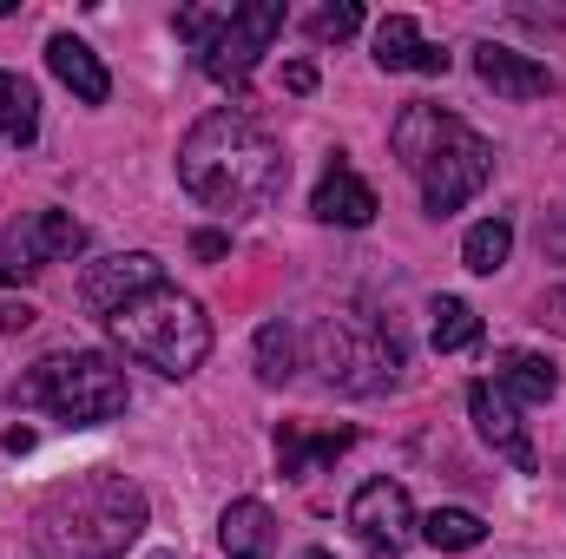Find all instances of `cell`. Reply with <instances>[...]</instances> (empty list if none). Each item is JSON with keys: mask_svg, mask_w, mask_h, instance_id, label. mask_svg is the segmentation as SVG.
I'll list each match as a JSON object with an SVG mask.
<instances>
[{"mask_svg": "<svg viewBox=\"0 0 566 559\" xmlns=\"http://www.w3.org/2000/svg\"><path fill=\"white\" fill-rule=\"evenodd\" d=\"M283 178H290V158L283 145L244 113V106H218L205 113L185 145H178V184L205 204V211H224V218H251L264 204H277Z\"/></svg>", "mask_w": 566, "mask_h": 559, "instance_id": "1", "label": "cell"}, {"mask_svg": "<svg viewBox=\"0 0 566 559\" xmlns=\"http://www.w3.org/2000/svg\"><path fill=\"white\" fill-rule=\"evenodd\" d=\"M139 534H145V487L113 474V467H93V474H73L53 494H40L27 547L40 559H119Z\"/></svg>", "mask_w": 566, "mask_h": 559, "instance_id": "2", "label": "cell"}, {"mask_svg": "<svg viewBox=\"0 0 566 559\" xmlns=\"http://www.w3.org/2000/svg\"><path fill=\"white\" fill-rule=\"evenodd\" d=\"M389 145H396L402 171L422 184V211L428 218L461 211V204L494 178V145L481 139L468 119L441 113V106H402V119H396Z\"/></svg>", "mask_w": 566, "mask_h": 559, "instance_id": "3", "label": "cell"}, {"mask_svg": "<svg viewBox=\"0 0 566 559\" xmlns=\"http://www.w3.org/2000/svg\"><path fill=\"white\" fill-rule=\"evenodd\" d=\"M106 329H113V342H119L133 362L171 376V382L198 376L205 356H211V316L198 309V296H185V289H171V283H158V289L133 296L126 309H113Z\"/></svg>", "mask_w": 566, "mask_h": 559, "instance_id": "4", "label": "cell"}, {"mask_svg": "<svg viewBox=\"0 0 566 559\" xmlns=\"http://www.w3.org/2000/svg\"><path fill=\"white\" fill-rule=\"evenodd\" d=\"M310 369L336 395H382L402 376V336H396V323H382L363 303L329 309L310 329Z\"/></svg>", "mask_w": 566, "mask_h": 559, "instance_id": "5", "label": "cell"}, {"mask_svg": "<svg viewBox=\"0 0 566 559\" xmlns=\"http://www.w3.org/2000/svg\"><path fill=\"white\" fill-rule=\"evenodd\" d=\"M13 409H46L66 428H99V421H119L133 409V389H126V369L99 349H73V356H46L33 362L13 389H7Z\"/></svg>", "mask_w": 566, "mask_h": 559, "instance_id": "6", "label": "cell"}, {"mask_svg": "<svg viewBox=\"0 0 566 559\" xmlns=\"http://www.w3.org/2000/svg\"><path fill=\"white\" fill-rule=\"evenodd\" d=\"M283 0H244V7H231V20L218 27V40L198 53V66L218 80V86H244L251 73H258V60L271 53V40L283 33Z\"/></svg>", "mask_w": 566, "mask_h": 559, "instance_id": "7", "label": "cell"}, {"mask_svg": "<svg viewBox=\"0 0 566 559\" xmlns=\"http://www.w3.org/2000/svg\"><path fill=\"white\" fill-rule=\"evenodd\" d=\"M158 283H165V264H158L151 251H119V257L86 264V277H80V303H86L93 316H113V309H126L133 296L158 289Z\"/></svg>", "mask_w": 566, "mask_h": 559, "instance_id": "8", "label": "cell"}, {"mask_svg": "<svg viewBox=\"0 0 566 559\" xmlns=\"http://www.w3.org/2000/svg\"><path fill=\"white\" fill-rule=\"evenodd\" d=\"M7 244H13V257H7V264H20V271H33V277H40V264H66V257H80V251H86V224H80L73 211H33L27 224H13V231H7Z\"/></svg>", "mask_w": 566, "mask_h": 559, "instance_id": "9", "label": "cell"}, {"mask_svg": "<svg viewBox=\"0 0 566 559\" xmlns=\"http://www.w3.org/2000/svg\"><path fill=\"white\" fill-rule=\"evenodd\" d=\"M349 527L363 534V547H402L416 534V507L402 481H363L349 500Z\"/></svg>", "mask_w": 566, "mask_h": 559, "instance_id": "10", "label": "cell"}, {"mask_svg": "<svg viewBox=\"0 0 566 559\" xmlns=\"http://www.w3.org/2000/svg\"><path fill=\"white\" fill-rule=\"evenodd\" d=\"M468 415L481 428V441L501 454V461H514L521 474H534V441H527V421H521V402H507L494 382H474L468 389Z\"/></svg>", "mask_w": 566, "mask_h": 559, "instance_id": "11", "label": "cell"}, {"mask_svg": "<svg viewBox=\"0 0 566 559\" xmlns=\"http://www.w3.org/2000/svg\"><path fill=\"white\" fill-rule=\"evenodd\" d=\"M474 80H481L488 93H501V99H547V93H554V73H547L534 53H514V46H501V40H481V46H474Z\"/></svg>", "mask_w": 566, "mask_h": 559, "instance_id": "12", "label": "cell"}, {"mask_svg": "<svg viewBox=\"0 0 566 559\" xmlns=\"http://www.w3.org/2000/svg\"><path fill=\"white\" fill-rule=\"evenodd\" d=\"M310 211L323 218V224H343V231H363L369 218H376V191L356 178V165L336 151L329 158V171L316 178V198H310Z\"/></svg>", "mask_w": 566, "mask_h": 559, "instance_id": "13", "label": "cell"}, {"mask_svg": "<svg viewBox=\"0 0 566 559\" xmlns=\"http://www.w3.org/2000/svg\"><path fill=\"white\" fill-rule=\"evenodd\" d=\"M376 66L382 73H448V53L441 46H428L422 27L409 20V13H389L382 27H376Z\"/></svg>", "mask_w": 566, "mask_h": 559, "instance_id": "14", "label": "cell"}, {"mask_svg": "<svg viewBox=\"0 0 566 559\" xmlns=\"http://www.w3.org/2000/svg\"><path fill=\"white\" fill-rule=\"evenodd\" d=\"M46 66H53V80H60V86H66L80 106H106L113 80H106L99 53H93L86 40H73V33H53V40H46Z\"/></svg>", "mask_w": 566, "mask_h": 559, "instance_id": "15", "label": "cell"}, {"mask_svg": "<svg viewBox=\"0 0 566 559\" xmlns=\"http://www.w3.org/2000/svg\"><path fill=\"white\" fill-rule=\"evenodd\" d=\"M356 441V428H310V421H283L277 428V467L290 481H310L323 461H336Z\"/></svg>", "mask_w": 566, "mask_h": 559, "instance_id": "16", "label": "cell"}, {"mask_svg": "<svg viewBox=\"0 0 566 559\" xmlns=\"http://www.w3.org/2000/svg\"><path fill=\"white\" fill-rule=\"evenodd\" d=\"M218 540H224V559H271L277 553V520L264 500H231L218 520Z\"/></svg>", "mask_w": 566, "mask_h": 559, "instance_id": "17", "label": "cell"}, {"mask_svg": "<svg viewBox=\"0 0 566 559\" xmlns=\"http://www.w3.org/2000/svg\"><path fill=\"white\" fill-rule=\"evenodd\" d=\"M494 389H501L507 402H547V395L560 389V369H554L547 356H534V349H501Z\"/></svg>", "mask_w": 566, "mask_h": 559, "instance_id": "18", "label": "cell"}, {"mask_svg": "<svg viewBox=\"0 0 566 559\" xmlns=\"http://www.w3.org/2000/svg\"><path fill=\"white\" fill-rule=\"evenodd\" d=\"M33 133H40V93L20 73H0V139L33 145Z\"/></svg>", "mask_w": 566, "mask_h": 559, "instance_id": "19", "label": "cell"}, {"mask_svg": "<svg viewBox=\"0 0 566 559\" xmlns=\"http://www.w3.org/2000/svg\"><path fill=\"white\" fill-rule=\"evenodd\" d=\"M422 540L434 553H474V547L488 540V527H481V514H468V507H434L422 520Z\"/></svg>", "mask_w": 566, "mask_h": 559, "instance_id": "20", "label": "cell"}, {"mask_svg": "<svg viewBox=\"0 0 566 559\" xmlns=\"http://www.w3.org/2000/svg\"><path fill=\"white\" fill-rule=\"evenodd\" d=\"M507 251H514V224H507V218H481V224L461 238V264H468L474 277H494V271L507 264Z\"/></svg>", "mask_w": 566, "mask_h": 559, "instance_id": "21", "label": "cell"}, {"mask_svg": "<svg viewBox=\"0 0 566 559\" xmlns=\"http://www.w3.org/2000/svg\"><path fill=\"white\" fill-rule=\"evenodd\" d=\"M428 316H434V323H428V336H434V349H441V356H454V349H474V336H481V316H474L461 296H434V303H428Z\"/></svg>", "mask_w": 566, "mask_h": 559, "instance_id": "22", "label": "cell"}, {"mask_svg": "<svg viewBox=\"0 0 566 559\" xmlns=\"http://www.w3.org/2000/svg\"><path fill=\"white\" fill-rule=\"evenodd\" d=\"M290 376H296V329L290 323H264L258 329V382L283 389Z\"/></svg>", "mask_w": 566, "mask_h": 559, "instance_id": "23", "label": "cell"}, {"mask_svg": "<svg viewBox=\"0 0 566 559\" xmlns=\"http://www.w3.org/2000/svg\"><path fill=\"white\" fill-rule=\"evenodd\" d=\"M356 27H363V7H356V0H336V7H316V13H310V40H323V46H329V40H349Z\"/></svg>", "mask_w": 566, "mask_h": 559, "instance_id": "24", "label": "cell"}, {"mask_svg": "<svg viewBox=\"0 0 566 559\" xmlns=\"http://www.w3.org/2000/svg\"><path fill=\"white\" fill-rule=\"evenodd\" d=\"M224 20H231V7H178V33L191 40V53H205Z\"/></svg>", "mask_w": 566, "mask_h": 559, "instance_id": "25", "label": "cell"}, {"mask_svg": "<svg viewBox=\"0 0 566 559\" xmlns=\"http://www.w3.org/2000/svg\"><path fill=\"white\" fill-rule=\"evenodd\" d=\"M541 323H547V329H560V336H566V283H560V289H547V296H541Z\"/></svg>", "mask_w": 566, "mask_h": 559, "instance_id": "26", "label": "cell"}, {"mask_svg": "<svg viewBox=\"0 0 566 559\" xmlns=\"http://www.w3.org/2000/svg\"><path fill=\"white\" fill-rule=\"evenodd\" d=\"M20 329H33V309L27 303H0V336H20Z\"/></svg>", "mask_w": 566, "mask_h": 559, "instance_id": "27", "label": "cell"}, {"mask_svg": "<svg viewBox=\"0 0 566 559\" xmlns=\"http://www.w3.org/2000/svg\"><path fill=\"white\" fill-rule=\"evenodd\" d=\"M191 251L211 264V257H224V251H231V238H224V231H198V238H191Z\"/></svg>", "mask_w": 566, "mask_h": 559, "instance_id": "28", "label": "cell"}, {"mask_svg": "<svg viewBox=\"0 0 566 559\" xmlns=\"http://www.w3.org/2000/svg\"><path fill=\"white\" fill-rule=\"evenodd\" d=\"M283 86H290V93H316V66H303V60L283 66Z\"/></svg>", "mask_w": 566, "mask_h": 559, "instance_id": "29", "label": "cell"}, {"mask_svg": "<svg viewBox=\"0 0 566 559\" xmlns=\"http://www.w3.org/2000/svg\"><path fill=\"white\" fill-rule=\"evenodd\" d=\"M541 244H547V257H554V264H566V211L547 224V238H541Z\"/></svg>", "mask_w": 566, "mask_h": 559, "instance_id": "30", "label": "cell"}, {"mask_svg": "<svg viewBox=\"0 0 566 559\" xmlns=\"http://www.w3.org/2000/svg\"><path fill=\"white\" fill-rule=\"evenodd\" d=\"M363 559H402V553H396V547H369Z\"/></svg>", "mask_w": 566, "mask_h": 559, "instance_id": "31", "label": "cell"}, {"mask_svg": "<svg viewBox=\"0 0 566 559\" xmlns=\"http://www.w3.org/2000/svg\"><path fill=\"white\" fill-rule=\"evenodd\" d=\"M296 559H329V553H323V547H310V553H296Z\"/></svg>", "mask_w": 566, "mask_h": 559, "instance_id": "32", "label": "cell"}]
</instances>
